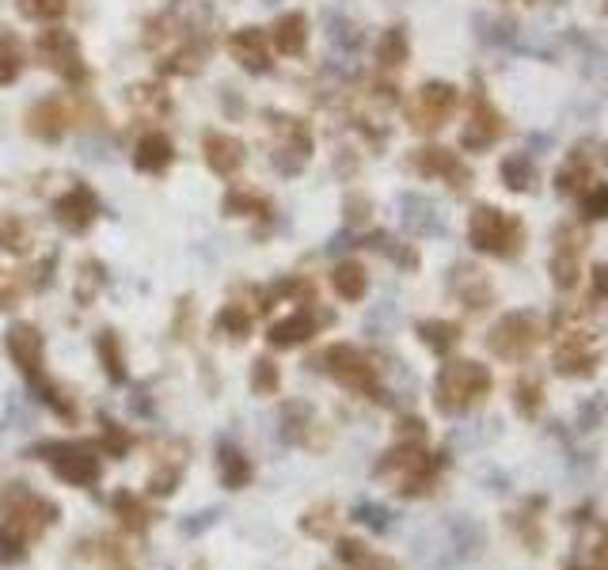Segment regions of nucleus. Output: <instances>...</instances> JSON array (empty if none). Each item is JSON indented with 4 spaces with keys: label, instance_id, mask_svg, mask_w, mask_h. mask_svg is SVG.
<instances>
[{
    "label": "nucleus",
    "instance_id": "obj_34",
    "mask_svg": "<svg viewBox=\"0 0 608 570\" xmlns=\"http://www.w3.org/2000/svg\"><path fill=\"white\" fill-rule=\"evenodd\" d=\"M510 529L529 544V551H540V544H544V532H540V517L536 513H510Z\"/></svg>",
    "mask_w": 608,
    "mask_h": 570
},
{
    "label": "nucleus",
    "instance_id": "obj_38",
    "mask_svg": "<svg viewBox=\"0 0 608 570\" xmlns=\"http://www.w3.org/2000/svg\"><path fill=\"white\" fill-rule=\"evenodd\" d=\"M589 221H605L608 217V187L605 183H597V187L586 190V202H582Z\"/></svg>",
    "mask_w": 608,
    "mask_h": 570
},
{
    "label": "nucleus",
    "instance_id": "obj_36",
    "mask_svg": "<svg viewBox=\"0 0 608 570\" xmlns=\"http://www.w3.org/2000/svg\"><path fill=\"white\" fill-rule=\"evenodd\" d=\"M217 327L228 331V335H236V339H244L247 331H251V312H244V304H225L221 316H217Z\"/></svg>",
    "mask_w": 608,
    "mask_h": 570
},
{
    "label": "nucleus",
    "instance_id": "obj_18",
    "mask_svg": "<svg viewBox=\"0 0 608 570\" xmlns=\"http://www.w3.org/2000/svg\"><path fill=\"white\" fill-rule=\"evenodd\" d=\"M335 555H339V563L346 570H399L388 555H377V551H369L365 540H350V536L339 540Z\"/></svg>",
    "mask_w": 608,
    "mask_h": 570
},
{
    "label": "nucleus",
    "instance_id": "obj_1",
    "mask_svg": "<svg viewBox=\"0 0 608 570\" xmlns=\"http://www.w3.org/2000/svg\"><path fill=\"white\" fill-rule=\"evenodd\" d=\"M57 521V506L27 483H12L0 494V563H19L27 544Z\"/></svg>",
    "mask_w": 608,
    "mask_h": 570
},
{
    "label": "nucleus",
    "instance_id": "obj_30",
    "mask_svg": "<svg viewBox=\"0 0 608 570\" xmlns=\"http://www.w3.org/2000/svg\"><path fill=\"white\" fill-rule=\"evenodd\" d=\"M403 61H407V35H403V27H392V31H384V38H380V65L399 69Z\"/></svg>",
    "mask_w": 608,
    "mask_h": 570
},
{
    "label": "nucleus",
    "instance_id": "obj_12",
    "mask_svg": "<svg viewBox=\"0 0 608 570\" xmlns=\"http://www.w3.org/2000/svg\"><path fill=\"white\" fill-rule=\"evenodd\" d=\"M582 247L586 236L574 225L559 228V240H555V255H551V278L559 289H574L578 285V259H582Z\"/></svg>",
    "mask_w": 608,
    "mask_h": 570
},
{
    "label": "nucleus",
    "instance_id": "obj_41",
    "mask_svg": "<svg viewBox=\"0 0 608 570\" xmlns=\"http://www.w3.org/2000/svg\"><path fill=\"white\" fill-rule=\"evenodd\" d=\"M103 449H111V456H126V449H130V434H122V430L111 422V430L103 434Z\"/></svg>",
    "mask_w": 608,
    "mask_h": 570
},
{
    "label": "nucleus",
    "instance_id": "obj_17",
    "mask_svg": "<svg viewBox=\"0 0 608 570\" xmlns=\"http://www.w3.org/2000/svg\"><path fill=\"white\" fill-rule=\"evenodd\" d=\"M202 152H206V164L217 171V175H232V171L244 164V145H240L236 137H228V133H206Z\"/></svg>",
    "mask_w": 608,
    "mask_h": 570
},
{
    "label": "nucleus",
    "instance_id": "obj_7",
    "mask_svg": "<svg viewBox=\"0 0 608 570\" xmlns=\"http://www.w3.org/2000/svg\"><path fill=\"white\" fill-rule=\"evenodd\" d=\"M601 365L597 339L586 327H567L555 342V373L559 377H593Z\"/></svg>",
    "mask_w": 608,
    "mask_h": 570
},
{
    "label": "nucleus",
    "instance_id": "obj_22",
    "mask_svg": "<svg viewBox=\"0 0 608 570\" xmlns=\"http://www.w3.org/2000/svg\"><path fill=\"white\" fill-rule=\"evenodd\" d=\"M65 111H61V103H50V99H42L35 111L27 114V126H31V133H38V137H46V141H57L61 133H65Z\"/></svg>",
    "mask_w": 608,
    "mask_h": 570
},
{
    "label": "nucleus",
    "instance_id": "obj_43",
    "mask_svg": "<svg viewBox=\"0 0 608 570\" xmlns=\"http://www.w3.org/2000/svg\"><path fill=\"white\" fill-rule=\"evenodd\" d=\"M593 293H597V297H608V263H601L593 270Z\"/></svg>",
    "mask_w": 608,
    "mask_h": 570
},
{
    "label": "nucleus",
    "instance_id": "obj_15",
    "mask_svg": "<svg viewBox=\"0 0 608 570\" xmlns=\"http://www.w3.org/2000/svg\"><path fill=\"white\" fill-rule=\"evenodd\" d=\"M320 316L312 312V308H301V312H293L289 320H282V323H274L270 327V346H278V350H289V346H301V342H308L316 331H320Z\"/></svg>",
    "mask_w": 608,
    "mask_h": 570
},
{
    "label": "nucleus",
    "instance_id": "obj_37",
    "mask_svg": "<svg viewBox=\"0 0 608 570\" xmlns=\"http://www.w3.org/2000/svg\"><path fill=\"white\" fill-rule=\"evenodd\" d=\"M99 570H133V559L126 555L122 544H114V540H99Z\"/></svg>",
    "mask_w": 608,
    "mask_h": 570
},
{
    "label": "nucleus",
    "instance_id": "obj_19",
    "mask_svg": "<svg viewBox=\"0 0 608 570\" xmlns=\"http://www.w3.org/2000/svg\"><path fill=\"white\" fill-rule=\"evenodd\" d=\"M217 475H221V483H225L228 491H240V487L251 483L255 468H251V460L236 445H221L217 449Z\"/></svg>",
    "mask_w": 608,
    "mask_h": 570
},
{
    "label": "nucleus",
    "instance_id": "obj_25",
    "mask_svg": "<svg viewBox=\"0 0 608 570\" xmlns=\"http://www.w3.org/2000/svg\"><path fill=\"white\" fill-rule=\"evenodd\" d=\"M95 354L103 361V373L114 380V384H122L126 380V358H122V342L114 331H99V339H95Z\"/></svg>",
    "mask_w": 608,
    "mask_h": 570
},
{
    "label": "nucleus",
    "instance_id": "obj_14",
    "mask_svg": "<svg viewBox=\"0 0 608 570\" xmlns=\"http://www.w3.org/2000/svg\"><path fill=\"white\" fill-rule=\"evenodd\" d=\"M228 54L244 65L247 73H263L270 69V50H266V38L259 27H244L228 38Z\"/></svg>",
    "mask_w": 608,
    "mask_h": 570
},
{
    "label": "nucleus",
    "instance_id": "obj_33",
    "mask_svg": "<svg viewBox=\"0 0 608 570\" xmlns=\"http://www.w3.org/2000/svg\"><path fill=\"white\" fill-rule=\"evenodd\" d=\"M589 183V168L582 156H570V164L559 175H555V187L563 190V194H578V190H586Z\"/></svg>",
    "mask_w": 608,
    "mask_h": 570
},
{
    "label": "nucleus",
    "instance_id": "obj_31",
    "mask_svg": "<svg viewBox=\"0 0 608 570\" xmlns=\"http://www.w3.org/2000/svg\"><path fill=\"white\" fill-rule=\"evenodd\" d=\"M23 69V50L16 35H0V84H12Z\"/></svg>",
    "mask_w": 608,
    "mask_h": 570
},
{
    "label": "nucleus",
    "instance_id": "obj_40",
    "mask_svg": "<svg viewBox=\"0 0 608 570\" xmlns=\"http://www.w3.org/2000/svg\"><path fill=\"white\" fill-rule=\"evenodd\" d=\"M179 472H183L179 464H175V468H168V464H164L160 472H152V479H149V494H160V498H164V494H171V491H175V487H179Z\"/></svg>",
    "mask_w": 608,
    "mask_h": 570
},
{
    "label": "nucleus",
    "instance_id": "obj_29",
    "mask_svg": "<svg viewBox=\"0 0 608 570\" xmlns=\"http://www.w3.org/2000/svg\"><path fill=\"white\" fill-rule=\"evenodd\" d=\"M114 510H118L122 525H126L130 532H145V529H149L152 517H149V510L141 506V498H137V494H118V498H114Z\"/></svg>",
    "mask_w": 608,
    "mask_h": 570
},
{
    "label": "nucleus",
    "instance_id": "obj_6",
    "mask_svg": "<svg viewBox=\"0 0 608 570\" xmlns=\"http://www.w3.org/2000/svg\"><path fill=\"white\" fill-rule=\"evenodd\" d=\"M38 456L50 464V472L69 483V487H95L103 479V456L95 453L92 445L80 441H50L38 445Z\"/></svg>",
    "mask_w": 608,
    "mask_h": 570
},
{
    "label": "nucleus",
    "instance_id": "obj_5",
    "mask_svg": "<svg viewBox=\"0 0 608 570\" xmlns=\"http://www.w3.org/2000/svg\"><path fill=\"white\" fill-rule=\"evenodd\" d=\"M548 339V323L536 312H510L487 331V350L502 361H525Z\"/></svg>",
    "mask_w": 608,
    "mask_h": 570
},
{
    "label": "nucleus",
    "instance_id": "obj_9",
    "mask_svg": "<svg viewBox=\"0 0 608 570\" xmlns=\"http://www.w3.org/2000/svg\"><path fill=\"white\" fill-rule=\"evenodd\" d=\"M8 354L19 365V373L38 384L42 380V361H46V339L35 323H12L8 327Z\"/></svg>",
    "mask_w": 608,
    "mask_h": 570
},
{
    "label": "nucleus",
    "instance_id": "obj_26",
    "mask_svg": "<svg viewBox=\"0 0 608 570\" xmlns=\"http://www.w3.org/2000/svg\"><path fill=\"white\" fill-rule=\"evenodd\" d=\"M544 407V384L536 377H517L513 384V411L521 418H536Z\"/></svg>",
    "mask_w": 608,
    "mask_h": 570
},
{
    "label": "nucleus",
    "instance_id": "obj_44",
    "mask_svg": "<svg viewBox=\"0 0 608 570\" xmlns=\"http://www.w3.org/2000/svg\"><path fill=\"white\" fill-rule=\"evenodd\" d=\"M601 156H605V164H608V145H605V152H601Z\"/></svg>",
    "mask_w": 608,
    "mask_h": 570
},
{
    "label": "nucleus",
    "instance_id": "obj_10",
    "mask_svg": "<svg viewBox=\"0 0 608 570\" xmlns=\"http://www.w3.org/2000/svg\"><path fill=\"white\" fill-rule=\"evenodd\" d=\"M38 57H42L46 69H54V73L65 76V80H80V76H84L80 46H76V38L69 35V31H61V27L38 35Z\"/></svg>",
    "mask_w": 608,
    "mask_h": 570
},
{
    "label": "nucleus",
    "instance_id": "obj_45",
    "mask_svg": "<svg viewBox=\"0 0 608 570\" xmlns=\"http://www.w3.org/2000/svg\"><path fill=\"white\" fill-rule=\"evenodd\" d=\"M567 570H586V567H567ZM597 570H601V567H597Z\"/></svg>",
    "mask_w": 608,
    "mask_h": 570
},
{
    "label": "nucleus",
    "instance_id": "obj_21",
    "mask_svg": "<svg viewBox=\"0 0 608 570\" xmlns=\"http://www.w3.org/2000/svg\"><path fill=\"white\" fill-rule=\"evenodd\" d=\"M331 285H335V293H339L342 301H361L365 289H369V274H365L361 263L346 259V263H339L331 270Z\"/></svg>",
    "mask_w": 608,
    "mask_h": 570
},
{
    "label": "nucleus",
    "instance_id": "obj_20",
    "mask_svg": "<svg viewBox=\"0 0 608 570\" xmlns=\"http://www.w3.org/2000/svg\"><path fill=\"white\" fill-rule=\"evenodd\" d=\"M171 141L164 133H145L137 141V152H133V164L141 171H164L171 164Z\"/></svg>",
    "mask_w": 608,
    "mask_h": 570
},
{
    "label": "nucleus",
    "instance_id": "obj_11",
    "mask_svg": "<svg viewBox=\"0 0 608 570\" xmlns=\"http://www.w3.org/2000/svg\"><path fill=\"white\" fill-rule=\"evenodd\" d=\"M506 133V122H502V114L494 111L491 103L483 99V95H475V103H472V118H468V126H464V149H472V152H483V149H491L494 141Z\"/></svg>",
    "mask_w": 608,
    "mask_h": 570
},
{
    "label": "nucleus",
    "instance_id": "obj_8",
    "mask_svg": "<svg viewBox=\"0 0 608 570\" xmlns=\"http://www.w3.org/2000/svg\"><path fill=\"white\" fill-rule=\"evenodd\" d=\"M456 88L453 84H441V80H430V84H422L411 99V126L422 133H434L441 130L445 122H449V114L456 111Z\"/></svg>",
    "mask_w": 608,
    "mask_h": 570
},
{
    "label": "nucleus",
    "instance_id": "obj_2",
    "mask_svg": "<svg viewBox=\"0 0 608 570\" xmlns=\"http://www.w3.org/2000/svg\"><path fill=\"white\" fill-rule=\"evenodd\" d=\"M494 388V377L487 365H479L472 358H456V361H445L441 373H437V384H434V403L441 415H464L479 407L483 399L491 396Z\"/></svg>",
    "mask_w": 608,
    "mask_h": 570
},
{
    "label": "nucleus",
    "instance_id": "obj_42",
    "mask_svg": "<svg viewBox=\"0 0 608 570\" xmlns=\"http://www.w3.org/2000/svg\"><path fill=\"white\" fill-rule=\"evenodd\" d=\"M593 559H597V567L608 570V529L597 536V544H593Z\"/></svg>",
    "mask_w": 608,
    "mask_h": 570
},
{
    "label": "nucleus",
    "instance_id": "obj_27",
    "mask_svg": "<svg viewBox=\"0 0 608 570\" xmlns=\"http://www.w3.org/2000/svg\"><path fill=\"white\" fill-rule=\"evenodd\" d=\"M301 529L308 532V536H316V540L335 536V529H339V506H335V502H320V506H312V510L301 517Z\"/></svg>",
    "mask_w": 608,
    "mask_h": 570
},
{
    "label": "nucleus",
    "instance_id": "obj_35",
    "mask_svg": "<svg viewBox=\"0 0 608 570\" xmlns=\"http://www.w3.org/2000/svg\"><path fill=\"white\" fill-rule=\"evenodd\" d=\"M278 384H282L278 365H274L270 358L255 361V369H251V388H255V392H263V396H274V392H278Z\"/></svg>",
    "mask_w": 608,
    "mask_h": 570
},
{
    "label": "nucleus",
    "instance_id": "obj_32",
    "mask_svg": "<svg viewBox=\"0 0 608 570\" xmlns=\"http://www.w3.org/2000/svg\"><path fill=\"white\" fill-rule=\"evenodd\" d=\"M502 179H506V187L510 190H532L536 171H532L529 156H510V160L502 164Z\"/></svg>",
    "mask_w": 608,
    "mask_h": 570
},
{
    "label": "nucleus",
    "instance_id": "obj_39",
    "mask_svg": "<svg viewBox=\"0 0 608 570\" xmlns=\"http://www.w3.org/2000/svg\"><path fill=\"white\" fill-rule=\"evenodd\" d=\"M19 8H23V16L31 19H50L65 12V0H19Z\"/></svg>",
    "mask_w": 608,
    "mask_h": 570
},
{
    "label": "nucleus",
    "instance_id": "obj_16",
    "mask_svg": "<svg viewBox=\"0 0 608 570\" xmlns=\"http://www.w3.org/2000/svg\"><path fill=\"white\" fill-rule=\"evenodd\" d=\"M54 213H57V221L69 228V232H80V228H88L95 221L99 206H95V194L88 187H73L54 206Z\"/></svg>",
    "mask_w": 608,
    "mask_h": 570
},
{
    "label": "nucleus",
    "instance_id": "obj_4",
    "mask_svg": "<svg viewBox=\"0 0 608 570\" xmlns=\"http://www.w3.org/2000/svg\"><path fill=\"white\" fill-rule=\"evenodd\" d=\"M312 365L323 369L331 380H339L342 388H350V392H358V396L380 399V369L354 342H331Z\"/></svg>",
    "mask_w": 608,
    "mask_h": 570
},
{
    "label": "nucleus",
    "instance_id": "obj_24",
    "mask_svg": "<svg viewBox=\"0 0 608 570\" xmlns=\"http://www.w3.org/2000/svg\"><path fill=\"white\" fill-rule=\"evenodd\" d=\"M274 42L282 54H301L304 42H308V23H304L301 12H289L274 23Z\"/></svg>",
    "mask_w": 608,
    "mask_h": 570
},
{
    "label": "nucleus",
    "instance_id": "obj_28",
    "mask_svg": "<svg viewBox=\"0 0 608 570\" xmlns=\"http://www.w3.org/2000/svg\"><path fill=\"white\" fill-rule=\"evenodd\" d=\"M0 247L8 255H27L31 251V228L19 221L16 213H4L0 217Z\"/></svg>",
    "mask_w": 608,
    "mask_h": 570
},
{
    "label": "nucleus",
    "instance_id": "obj_13",
    "mask_svg": "<svg viewBox=\"0 0 608 570\" xmlns=\"http://www.w3.org/2000/svg\"><path fill=\"white\" fill-rule=\"evenodd\" d=\"M415 171L426 175V179L437 175V179H445L453 190H468V183H472V171L464 168L449 149H422L415 156Z\"/></svg>",
    "mask_w": 608,
    "mask_h": 570
},
{
    "label": "nucleus",
    "instance_id": "obj_23",
    "mask_svg": "<svg viewBox=\"0 0 608 570\" xmlns=\"http://www.w3.org/2000/svg\"><path fill=\"white\" fill-rule=\"evenodd\" d=\"M418 339L426 342L434 354H449L460 342V323L453 320H422L418 323Z\"/></svg>",
    "mask_w": 608,
    "mask_h": 570
},
{
    "label": "nucleus",
    "instance_id": "obj_3",
    "mask_svg": "<svg viewBox=\"0 0 608 570\" xmlns=\"http://www.w3.org/2000/svg\"><path fill=\"white\" fill-rule=\"evenodd\" d=\"M468 240L475 251L494 259H517L525 251V225L498 206H475L468 221Z\"/></svg>",
    "mask_w": 608,
    "mask_h": 570
}]
</instances>
